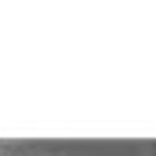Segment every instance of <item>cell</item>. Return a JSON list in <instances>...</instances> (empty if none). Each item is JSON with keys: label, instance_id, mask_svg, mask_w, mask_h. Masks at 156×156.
<instances>
[{"label": "cell", "instance_id": "obj_1", "mask_svg": "<svg viewBox=\"0 0 156 156\" xmlns=\"http://www.w3.org/2000/svg\"><path fill=\"white\" fill-rule=\"evenodd\" d=\"M153 156H156V145H153Z\"/></svg>", "mask_w": 156, "mask_h": 156}]
</instances>
